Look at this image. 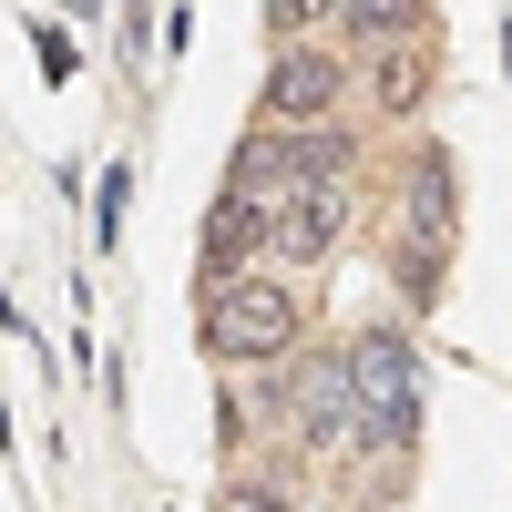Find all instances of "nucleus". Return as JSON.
I'll use <instances>...</instances> for the list:
<instances>
[{"instance_id":"1","label":"nucleus","mask_w":512,"mask_h":512,"mask_svg":"<svg viewBox=\"0 0 512 512\" xmlns=\"http://www.w3.org/2000/svg\"><path fill=\"white\" fill-rule=\"evenodd\" d=\"M338 390H349L359 451H410V431H420V349L400 328H359L338 349Z\"/></svg>"},{"instance_id":"2","label":"nucleus","mask_w":512,"mask_h":512,"mask_svg":"<svg viewBox=\"0 0 512 512\" xmlns=\"http://www.w3.org/2000/svg\"><path fill=\"white\" fill-rule=\"evenodd\" d=\"M287 338H297V287H287V277H256V267H236L226 287H205V349H216L226 369L287 359Z\"/></svg>"},{"instance_id":"3","label":"nucleus","mask_w":512,"mask_h":512,"mask_svg":"<svg viewBox=\"0 0 512 512\" xmlns=\"http://www.w3.org/2000/svg\"><path fill=\"white\" fill-rule=\"evenodd\" d=\"M338 103H349V72H338V52H318V41H287L267 62V93H256L267 134H318V123H338Z\"/></svg>"},{"instance_id":"4","label":"nucleus","mask_w":512,"mask_h":512,"mask_svg":"<svg viewBox=\"0 0 512 512\" xmlns=\"http://www.w3.org/2000/svg\"><path fill=\"white\" fill-rule=\"evenodd\" d=\"M349 216H359L349 175H328V185H287V195L267 205V256H277V267H328L338 236H349Z\"/></svg>"},{"instance_id":"5","label":"nucleus","mask_w":512,"mask_h":512,"mask_svg":"<svg viewBox=\"0 0 512 512\" xmlns=\"http://www.w3.org/2000/svg\"><path fill=\"white\" fill-rule=\"evenodd\" d=\"M338 31L359 41V52H410L420 31H431V0H328Z\"/></svg>"},{"instance_id":"6","label":"nucleus","mask_w":512,"mask_h":512,"mask_svg":"<svg viewBox=\"0 0 512 512\" xmlns=\"http://www.w3.org/2000/svg\"><path fill=\"white\" fill-rule=\"evenodd\" d=\"M226 512H277V502H267V492H236V502H226Z\"/></svg>"}]
</instances>
